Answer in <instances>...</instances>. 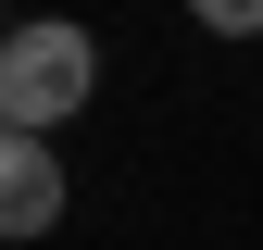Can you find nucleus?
I'll return each mask as SVG.
<instances>
[{"label":"nucleus","mask_w":263,"mask_h":250,"mask_svg":"<svg viewBox=\"0 0 263 250\" xmlns=\"http://www.w3.org/2000/svg\"><path fill=\"white\" fill-rule=\"evenodd\" d=\"M63 225V163L50 138H0V238H50Z\"/></svg>","instance_id":"2"},{"label":"nucleus","mask_w":263,"mask_h":250,"mask_svg":"<svg viewBox=\"0 0 263 250\" xmlns=\"http://www.w3.org/2000/svg\"><path fill=\"white\" fill-rule=\"evenodd\" d=\"M88 88H101V38L63 13H25L13 38H0V125L13 138H50V125L88 113Z\"/></svg>","instance_id":"1"},{"label":"nucleus","mask_w":263,"mask_h":250,"mask_svg":"<svg viewBox=\"0 0 263 250\" xmlns=\"http://www.w3.org/2000/svg\"><path fill=\"white\" fill-rule=\"evenodd\" d=\"M188 13H201L213 38H263V0H188Z\"/></svg>","instance_id":"3"}]
</instances>
